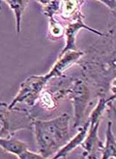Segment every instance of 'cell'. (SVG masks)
<instances>
[{"label":"cell","instance_id":"1","mask_svg":"<svg viewBox=\"0 0 116 159\" xmlns=\"http://www.w3.org/2000/svg\"><path fill=\"white\" fill-rule=\"evenodd\" d=\"M66 116L48 121L38 120L33 122L35 134L40 155L46 158L55 151L58 146L67 139V119Z\"/></svg>","mask_w":116,"mask_h":159},{"label":"cell","instance_id":"2","mask_svg":"<svg viewBox=\"0 0 116 159\" xmlns=\"http://www.w3.org/2000/svg\"><path fill=\"white\" fill-rule=\"evenodd\" d=\"M27 122L29 118L26 113L15 111L0 102V139L10 138L15 131L28 128Z\"/></svg>","mask_w":116,"mask_h":159},{"label":"cell","instance_id":"3","mask_svg":"<svg viewBox=\"0 0 116 159\" xmlns=\"http://www.w3.org/2000/svg\"><path fill=\"white\" fill-rule=\"evenodd\" d=\"M46 76H34L27 79L22 84L18 94L12 102L9 105L10 108H13L18 102H25L29 105H33L39 95L44 84L46 82Z\"/></svg>","mask_w":116,"mask_h":159},{"label":"cell","instance_id":"4","mask_svg":"<svg viewBox=\"0 0 116 159\" xmlns=\"http://www.w3.org/2000/svg\"><path fill=\"white\" fill-rule=\"evenodd\" d=\"M0 147L5 149L6 151L16 155L21 159L44 158L40 154H35L29 151L26 144L16 139H0Z\"/></svg>","mask_w":116,"mask_h":159},{"label":"cell","instance_id":"5","mask_svg":"<svg viewBox=\"0 0 116 159\" xmlns=\"http://www.w3.org/2000/svg\"><path fill=\"white\" fill-rule=\"evenodd\" d=\"M5 2L8 4L10 8L13 10L14 15H15L16 18V28L17 32L20 33V23L21 18H22V14L23 10H24L25 6L28 3L27 1H6Z\"/></svg>","mask_w":116,"mask_h":159},{"label":"cell","instance_id":"6","mask_svg":"<svg viewBox=\"0 0 116 159\" xmlns=\"http://www.w3.org/2000/svg\"><path fill=\"white\" fill-rule=\"evenodd\" d=\"M107 134H108V136H107V144L105 154L107 152H109V156L110 155H115V143H114L113 137L110 133V126L108 132H107ZM105 158H108V153H107Z\"/></svg>","mask_w":116,"mask_h":159}]
</instances>
